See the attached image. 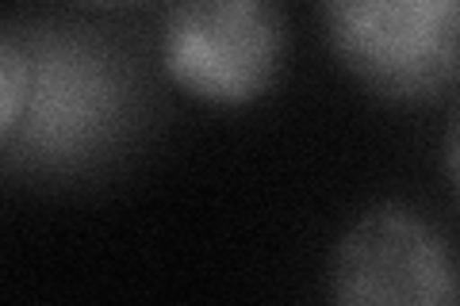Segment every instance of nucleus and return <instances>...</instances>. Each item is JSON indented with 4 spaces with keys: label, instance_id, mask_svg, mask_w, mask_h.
Instances as JSON below:
<instances>
[{
    "label": "nucleus",
    "instance_id": "423d86ee",
    "mask_svg": "<svg viewBox=\"0 0 460 306\" xmlns=\"http://www.w3.org/2000/svg\"><path fill=\"white\" fill-rule=\"evenodd\" d=\"M445 162H449V180H456V123L449 127V142H445Z\"/></svg>",
    "mask_w": 460,
    "mask_h": 306
},
{
    "label": "nucleus",
    "instance_id": "f257e3e1",
    "mask_svg": "<svg viewBox=\"0 0 460 306\" xmlns=\"http://www.w3.org/2000/svg\"><path fill=\"white\" fill-rule=\"evenodd\" d=\"M27 54V100L4 150L39 184H89L146 145L162 115L150 62L111 27L35 16L12 27Z\"/></svg>",
    "mask_w": 460,
    "mask_h": 306
},
{
    "label": "nucleus",
    "instance_id": "0eeeda50",
    "mask_svg": "<svg viewBox=\"0 0 460 306\" xmlns=\"http://www.w3.org/2000/svg\"><path fill=\"white\" fill-rule=\"evenodd\" d=\"M84 4H93V8H138V4H146V0H84Z\"/></svg>",
    "mask_w": 460,
    "mask_h": 306
},
{
    "label": "nucleus",
    "instance_id": "39448f33",
    "mask_svg": "<svg viewBox=\"0 0 460 306\" xmlns=\"http://www.w3.org/2000/svg\"><path fill=\"white\" fill-rule=\"evenodd\" d=\"M27 100V54L20 39L0 27V153L8 150Z\"/></svg>",
    "mask_w": 460,
    "mask_h": 306
},
{
    "label": "nucleus",
    "instance_id": "f03ea898",
    "mask_svg": "<svg viewBox=\"0 0 460 306\" xmlns=\"http://www.w3.org/2000/svg\"><path fill=\"white\" fill-rule=\"evenodd\" d=\"M338 62L387 104H429L453 89L460 0H319Z\"/></svg>",
    "mask_w": 460,
    "mask_h": 306
},
{
    "label": "nucleus",
    "instance_id": "20e7f679",
    "mask_svg": "<svg viewBox=\"0 0 460 306\" xmlns=\"http://www.w3.org/2000/svg\"><path fill=\"white\" fill-rule=\"evenodd\" d=\"M330 299L345 306H453V253L419 211L380 203L345 230L330 257Z\"/></svg>",
    "mask_w": 460,
    "mask_h": 306
},
{
    "label": "nucleus",
    "instance_id": "7ed1b4c3",
    "mask_svg": "<svg viewBox=\"0 0 460 306\" xmlns=\"http://www.w3.org/2000/svg\"><path fill=\"white\" fill-rule=\"evenodd\" d=\"M288 50L272 0H177L162 27V66L204 104H253L280 77Z\"/></svg>",
    "mask_w": 460,
    "mask_h": 306
}]
</instances>
